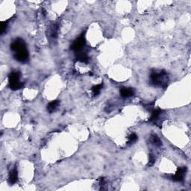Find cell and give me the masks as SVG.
I'll list each match as a JSON object with an SVG mask.
<instances>
[{
	"label": "cell",
	"mask_w": 191,
	"mask_h": 191,
	"mask_svg": "<svg viewBox=\"0 0 191 191\" xmlns=\"http://www.w3.org/2000/svg\"><path fill=\"white\" fill-rule=\"evenodd\" d=\"M9 88L13 91H17L23 88V83L20 81V73L19 72H11L8 76Z\"/></svg>",
	"instance_id": "3957f363"
},
{
	"label": "cell",
	"mask_w": 191,
	"mask_h": 191,
	"mask_svg": "<svg viewBox=\"0 0 191 191\" xmlns=\"http://www.w3.org/2000/svg\"><path fill=\"white\" fill-rule=\"evenodd\" d=\"M102 87H103V84L102 83H101V84H97V85H95L93 86L92 88V92L93 93L94 96H97L98 94H99V93H100L101 90H102Z\"/></svg>",
	"instance_id": "8fae6325"
},
{
	"label": "cell",
	"mask_w": 191,
	"mask_h": 191,
	"mask_svg": "<svg viewBox=\"0 0 191 191\" xmlns=\"http://www.w3.org/2000/svg\"><path fill=\"white\" fill-rule=\"evenodd\" d=\"M11 49L14 52V58L17 61L26 63L29 60V52L27 50L26 43L20 38H16L11 44Z\"/></svg>",
	"instance_id": "6da1fadb"
},
{
	"label": "cell",
	"mask_w": 191,
	"mask_h": 191,
	"mask_svg": "<svg viewBox=\"0 0 191 191\" xmlns=\"http://www.w3.org/2000/svg\"><path fill=\"white\" fill-rule=\"evenodd\" d=\"M76 59H77V61H78L80 62H82V63H87L88 62V55L86 53H84V52H78V53H77V55H76Z\"/></svg>",
	"instance_id": "9c48e42d"
},
{
	"label": "cell",
	"mask_w": 191,
	"mask_h": 191,
	"mask_svg": "<svg viewBox=\"0 0 191 191\" xmlns=\"http://www.w3.org/2000/svg\"><path fill=\"white\" fill-rule=\"evenodd\" d=\"M187 172V167H178L177 172H175V175H170V178L172 181H182L185 177V173Z\"/></svg>",
	"instance_id": "5b68a950"
},
{
	"label": "cell",
	"mask_w": 191,
	"mask_h": 191,
	"mask_svg": "<svg viewBox=\"0 0 191 191\" xmlns=\"http://www.w3.org/2000/svg\"><path fill=\"white\" fill-rule=\"evenodd\" d=\"M85 38L84 37V34H82L73 42L71 46V49L76 53H78V52H81L83 47L85 46Z\"/></svg>",
	"instance_id": "277c9868"
},
{
	"label": "cell",
	"mask_w": 191,
	"mask_h": 191,
	"mask_svg": "<svg viewBox=\"0 0 191 191\" xmlns=\"http://www.w3.org/2000/svg\"><path fill=\"white\" fill-rule=\"evenodd\" d=\"M120 95L123 98H128L135 95V91L132 88H123L120 90Z\"/></svg>",
	"instance_id": "8992f818"
},
{
	"label": "cell",
	"mask_w": 191,
	"mask_h": 191,
	"mask_svg": "<svg viewBox=\"0 0 191 191\" xmlns=\"http://www.w3.org/2000/svg\"><path fill=\"white\" fill-rule=\"evenodd\" d=\"M167 73L164 71L160 73H152L150 76V81L152 85L155 87H160V88H166L167 87Z\"/></svg>",
	"instance_id": "7a4b0ae2"
},
{
	"label": "cell",
	"mask_w": 191,
	"mask_h": 191,
	"mask_svg": "<svg viewBox=\"0 0 191 191\" xmlns=\"http://www.w3.org/2000/svg\"><path fill=\"white\" fill-rule=\"evenodd\" d=\"M152 143L156 146H160L162 144V142L160 138L157 135H152Z\"/></svg>",
	"instance_id": "7c38bea8"
},
{
	"label": "cell",
	"mask_w": 191,
	"mask_h": 191,
	"mask_svg": "<svg viewBox=\"0 0 191 191\" xmlns=\"http://www.w3.org/2000/svg\"><path fill=\"white\" fill-rule=\"evenodd\" d=\"M138 137L135 134H132V135H131L128 137V144H131L133 143H135L137 141V140H138Z\"/></svg>",
	"instance_id": "4fadbf2b"
},
{
	"label": "cell",
	"mask_w": 191,
	"mask_h": 191,
	"mask_svg": "<svg viewBox=\"0 0 191 191\" xmlns=\"http://www.w3.org/2000/svg\"><path fill=\"white\" fill-rule=\"evenodd\" d=\"M59 101L58 100H55L52 101V102H49L47 105V110L49 112V113H52V112L55 111L57 109L58 106L59 105Z\"/></svg>",
	"instance_id": "ba28073f"
},
{
	"label": "cell",
	"mask_w": 191,
	"mask_h": 191,
	"mask_svg": "<svg viewBox=\"0 0 191 191\" xmlns=\"http://www.w3.org/2000/svg\"><path fill=\"white\" fill-rule=\"evenodd\" d=\"M155 157L152 155H149V167H151V166H152L153 164H155Z\"/></svg>",
	"instance_id": "9a60e30c"
},
{
	"label": "cell",
	"mask_w": 191,
	"mask_h": 191,
	"mask_svg": "<svg viewBox=\"0 0 191 191\" xmlns=\"http://www.w3.org/2000/svg\"><path fill=\"white\" fill-rule=\"evenodd\" d=\"M18 180V172L16 168L12 170L9 173V176H8V183L10 185H14L17 181Z\"/></svg>",
	"instance_id": "52a82bcc"
},
{
	"label": "cell",
	"mask_w": 191,
	"mask_h": 191,
	"mask_svg": "<svg viewBox=\"0 0 191 191\" xmlns=\"http://www.w3.org/2000/svg\"><path fill=\"white\" fill-rule=\"evenodd\" d=\"M161 112L162 110L160 109H156V110H153L150 117V121H155V120H157L158 119V117H160Z\"/></svg>",
	"instance_id": "30bf717a"
},
{
	"label": "cell",
	"mask_w": 191,
	"mask_h": 191,
	"mask_svg": "<svg viewBox=\"0 0 191 191\" xmlns=\"http://www.w3.org/2000/svg\"><path fill=\"white\" fill-rule=\"evenodd\" d=\"M8 21H4L2 22V24H1V34H3L4 32L7 29V26H8Z\"/></svg>",
	"instance_id": "5bb4252c"
}]
</instances>
